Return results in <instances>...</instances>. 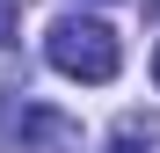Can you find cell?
<instances>
[{"mask_svg":"<svg viewBox=\"0 0 160 153\" xmlns=\"http://www.w3.org/2000/svg\"><path fill=\"white\" fill-rule=\"evenodd\" d=\"M44 59L58 66L66 80L102 88V80H117L124 44H117V29H109V22H95V15H58V22L44 29Z\"/></svg>","mask_w":160,"mask_h":153,"instance_id":"obj_1","label":"cell"},{"mask_svg":"<svg viewBox=\"0 0 160 153\" xmlns=\"http://www.w3.org/2000/svg\"><path fill=\"white\" fill-rule=\"evenodd\" d=\"M8 139L22 153H66L73 146V124L51 117V110H37V102H8Z\"/></svg>","mask_w":160,"mask_h":153,"instance_id":"obj_2","label":"cell"},{"mask_svg":"<svg viewBox=\"0 0 160 153\" xmlns=\"http://www.w3.org/2000/svg\"><path fill=\"white\" fill-rule=\"evenodd\" d=\"M109 153H146V124H138V117H124V131H117Z\"/></svg>","mask_w":160,"mask_h":153,"instance_id":"obj_3","label":"cell"},{"mask_svg":"<svg viewBox=\"0 0 160 153\" xmlns=\"http://www.w3.org/2000/svg\"><path fill=\"white\" fill-rule=\"evenodd\" d=\"M0 44H15V0H0Z\"/></svg>","mask_w":160,"mask_h":153,"instance_id":"obj_4","label":"cell"},{"mask_svg":"<svg viewBox=\"0 0 160 153\" xmlns=\"http://www.w3.org/2000/svg\"><path fill=\"white\" fill-rule=\"evenodd\" d=\"M153 88H160V44H153Z\"/></svg>","mask_w":160,"mask_h":153,"instance_id":"obj_5","label":"cell"}]
</instances>
